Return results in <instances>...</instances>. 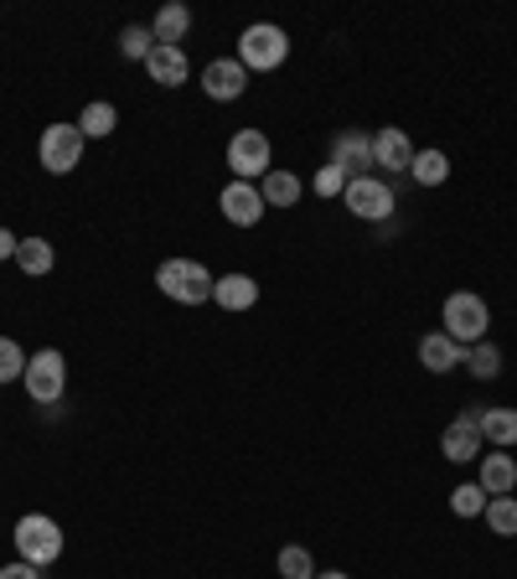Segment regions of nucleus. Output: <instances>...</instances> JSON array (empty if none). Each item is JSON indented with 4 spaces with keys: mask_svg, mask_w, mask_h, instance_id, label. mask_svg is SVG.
Instances as JSON below:
<instances>
[{
    "mask_svg": "<svg viewBox=\"0 0 517 579\" xmlns=\"http://www.w3.org/2000/svg\"><path fill=\"white\" fill-rule=\"evenodd\" d=\"M440 456H445V461H456V466L481 461V456H487L481 425H476V419H466V415H460L456 425H445V435H440Z\"/></svg>",
    "mask_w": 517,
    "mask_h": 579,
    "instance_id": "nucleus-11",
    "label": "nucleus"
},
{
    "mask_svg": "<svg viewBox=\"0 0 517 579\" xmlns=\"http://www.w3.org/2000/svg\"><path fill=\"white\" fill-rule=\"evenodd\" d=\"M21 383H27V393H31L37 403L58 409L62 388H68V357H62L58 347H42L37 357H27V372H21Z\"/></svg>",
    "mask_w": 517,
    "mask_h": 579,
    "instance_id": "nucleus-4",
    "label": "nucleus"
},
{
    "mask_svg": "<svg viewBox=\"0 0 517 579\" xmlns=\"http://www.w3.org/2000/svg\"><path fill=\"white\" fill-rule=\"evenodd\" d=\"M16 553H21V559H27V565H52V559H58L62 553V528L52 518H47V512H27V518L16 522Z\"/></svg>",
    "mask_w": 517,
    "mask_h": 579,
    "instance_id": "nucleus-5",
    "label": "nucleus"
},
{
    "mask_svg": "<svg viewBox=\"0 0 517 579\" xmlns=\"http://www.w3.org/2000/svg\"><path fill=\"white\" fill-rule=\"evenodd\" d=\"M119 52L130 62H146L150 52H156V37H150V27H125L119 31Z\"/></svg>",
    "mask_w": 517,
    "mask_h": 579,
    "instance_id": "nucleus-27",
    "label": "nucleus"
},
{
    "mask_svg": "<svg viewBox=\"0 0 517 579\" xmlns=\"http://www.w3.org/2000/svg\"><path fill=\"white\" fill-rule=\"evenodd\" d=\"M21 372H27V352H21L11 337H0V383H11Z\"/></svg>",
    "mask_w": 517,
    "mask_h": 579,
    "instance_id": "nucleus-30",
    "label": "nucleus"
},
{
    "mask_svg": "<svg viewBox=\"0 0 517 579\" xmlns=\"http://www.w3.org/2000/svg\"><path fill=\"white\" fill-rule=\"evenodd\" d=\"M212 300H218L222 311H253L259 306V284H253V274H218Z\"/></svg>",
    "mask_w": 517,
    "mask_h": 579,
    "instance_id": "nucleus-17",
    "label": "nucleus"
},
{
    "mask_svg": "<svg viewBox=\"0 0 517 579\" xmlns=\"http://www.w3.org/2000/svg\"><path fill=\"white\" fill-rule=\"evenodd\" d=\"M481 518H487V528L497 538H517V497H491Z\"/></svg>",
    "mask_w": 517,
    "mask_h": 579,
    "instance_id": "nucleus-25",
    "label": "nucleus"
},
{
    "mask_svg": "<svg viewBox=\"0 0 517 579\" xmlns=\"http://www.w3.org/2000/svg\"><path fill=\"white\" fill-rule=\"evenodd\" d=\"M202 89L207 99H218V104H233V99H243V89H249V68L238 58H218L202 68Z\"/></svg>",
    "mask_w": 517,
    "mask_h": 579,
    "instance_id": "nucleus-9",
    "label": "nucleus"
},
{
    "mask_svg": "<svg viewBox=\"0 0 517 579\" xmlns=\"http://www.w3.org/2000/svg\"><path fill=\"white\" fill-rule=\"evenodd\" d=\"M228 171L233 181H265L275 166H269V134L265 130H238L228 140Z\"/></svg>",
    "mask_w": 517,
    "mask_h": 579,
    "instance_id": "nucleus-6",
    "label": "nucleus"
},
{
    "mask_svg": "<svg viewBox=\"0 0 517 579\" xmlns=\"http://www.w3.org/2000/svg\"><path fill=\"white\" fill-rule=\"evenodd\" d=\"M16 264H21V274H52V264H58V249L47 243V238H21V249H16Z\"/></svg>",
    "mask_w": 517,
    "mask_h": 579,
    "instance_id": "nucleus-21",
    "label": "nucleus"
},
{
    "mask_svg": "<svg viewBox=\"0 0 517 579\" xmlns=\"http://www.w3.org/2000/svg\"><path fill=\"white\" fill-rule=\"evenodd\" d=\"M300 177H290V171H269L265 181H259V197H265V208H296L300 202Z\"/></svg>",
    "mask_w": 517,
    "mask_h": 579,
    "instance_id": "nucleus-20",
    "label": "nucleus"
},
{
    "mask_svg": "<svg viewBox=\"0 0 517 579\" xmlns=\"http://www.w3.org/2000/svg\"><path fill=\"white\" fill-rule=\"evenodd\" d=\"M476 487L487 491V497H513L517 461L507 456V450H491V456H481V476H476Z\"/></svg>",
    "mask_w": 517,
    "mask_h": 579,
    "instance_id": "nucleus-16",
    "label": "nucleus"
},
{
    "mask_svg": "<svg viewBox=\"0 0 517 579\" xmlns=\"http://www.w3.org/2000/svg\"><path fill=\"white\" fill-rule=\"evenodd\" d=\"M445 337H456L460 347H476V342H487V327H491V311H487V300L476 296V290H456V296L445 300Z\"/></svg>",
    "mask_w": 517,
    "mask_h": 579,
    "instance_id": "nucleus-3",
    "label": "nucleus"
},
{
    "mask_svg": "<svg viewBox=\"0 0 517 579\" xmlns=\"http://www.w3.org/2000/svg\"><path fill=\"white\" fill-rule=\"evenodd\" d=\"M372 161L384 166V171H409L414 166V140L399 130V124H388V130L372 134Z\"/></svg>",
    "mask_w": 517,
    "mask_h": 579,
    "instance_id": "nucleus-13",
    "label": "nucleus"
},
{
    "mask_svg": "<svg viewBox=\"0 0 517 579\" xmlns=\"http://www.w3.org/2000/svg\"><path fill=\"white\" fill-rule=\"evenodd\" d=\"M146 73H150V83H161V89H181L192 68H187V52H181V47H161V42H156V52L146 58Z\"/></svg>",
    "mask_w": 517,
    "mask_h": 579,
    "instance_id": "nucleus-15",
    "label": "nucleus"
},
{
    "mask_svg": "<svg viewBox=\"0 0 517 579\" xmlns=\"http://www.w3.org/2000/svg\"><path fill=\"white\" fill-rule=\"evenodd\" d=\"M285 58H290V37L275 21H253V27L238 31V62L249 73H275Z\"/></svg>",
    "mask_w": 517,
    "mask_h": 579,
    "instance_id": "nucleus-2",
    "label": "nucleus"
},
{
    "mask_svg": "<svg viewBox=\"0 0 517 579\" xmlns=\"http://www.w3.org/2000/svg\"><path fill=\"white\" fill-rule=\"evenodd\" d=\"M16 249H21V238L11 228H0V259H16Z\"/></svg>",
    "mask_w": 517,
    "mask_h": 579,
    "instance_id": "nucleus-32",
    "label": "nucleus"
},
{
    "mask_svg": "<svg viewBox=\"0 0 517 579\" xmlns=\"http://www.w3.org/2000/svg\"><path fill=\"white\" fill-rule=\"evenodd\" d=\"M0 579H42V569L27 565V559H16V565H0Z\"/></svg>",
    "mask_w": 517,
    "mask_h": 579,
    "instance_id": "nucleus-31",
    "label": "nucleus"
},
{
    "mask_svg": "<svg viewBox=\"0 0 517 579\" xmlns=\"http://www.w3.org/2000/svg\"><path fill=\"white\" fill-rule=\"evenodd\" d=\"M119 124V109L109 104V99H93L83 114H78V130H83V140H103V134H115Z\"/></svg>",
    "mask_w": 517,
    "mask_h": 579,
    "instance_id": "nucleus-22",
    "label": "nucleus"
},
{
    "mask_svg": "<svg viewBox=\"0 0 517 579\" xmlns=\"http://www.w3.org/2000/svg\"><path fill=\"white\" fill-rule=\"evenodd\" d=\"M347 171H341V166H321V171H316V181H310V192L316 197H341L347 192Z\"/></svg>",
    "mask_w": 517,
    "mask_h": 579,
    "instance_id": "nucleus-29",
    "label": "nucleus"
},
{
    "mask_svg": "<svg viewBox=\"0 0 517 579\" xmlns=\"http://www.w3.org/2000/svg\"><path fill=\"white\" fill-rule=\"evenodd\" d=\"M212 274H207V264H197V259H166L161 269H156V290L161 296H171L177 306H207L212 300Z\"/></svg>",
    "mask_w": 517,
    "mask_h": 579,
    "instance_id": "nucleus-1",
    "label": "nucleus"
},
{
    "mask_svg": "<svg viewBox=\"0 0 517 579\" xmlns=\"http://www.w3.org/2000/svg\"><path fill=\"white\" fill-rule=\"evenodd\" d=\"M187 31H192V11H187V6H161L156 21H150V37H156L161 47H181Z\"/></svg>",
    "mask_w": 517,
    "mask_h": 579,
    "instance_id": "nucleus-19",
    "label": "nucleus"
},
{
    "mask_svg": "<svg viewBox=\"0 0 517 579\" xmlns=\"http://www.w3.org/2000/svg\"><path fill=\"white\" fill-rule=\"evenodd\" d=\"M341 208L352 212V218L384 223L388 212H394V187H388L384 177H352L347 181V192H341Z\"/></svg>",
    "mask_w": 517,
    "mask_h": 579,
    "instance_id": "nucleus-7",
    "label": "nucleus"
},
{
    "mask_svg": "<svg viewBox=\"0 0 517 579\" xmlns=\"http://www.w3.org/2000/svg\"><path fill=\"white\" fill-rule=\"evenodd\" d=\"M218 208L233 228H253L259 218H265V197H259L253 181H228V187L218 192Z\"/></svg>",
    "mask_w": 517,
    "mask_h": 579,
    "instance_id": "nucleus-10",
    "label": "nucleus"
},
{
    "mask_svg": "<svg viewBox=\"0 0 517 579\" xmlns=\"http://www.w3.org/2000/svg\"><path fill=\"white\" fill-rule=\"evenodd\" d=\"M331 166H341L347 177H372V134H362V130H347L337 140V150H331Z\"/></svg>",
    "mask_w": 517,
    "mask_h": 579,
    "instance_id": "nucleus-12",
    "label": "nucleus"
},
{
    "mask_svg": "<svg viewBox=\"0 0 517 579\" xmlns=\"http://www.w3.org/2000/svg\"><path fill=\"white\" fill-rule=\"evenodd\" d=\"M280 579H316V559H310L300 543L280 549Z\"/></svg>",
    "mask_w": 517,
    "mask_h": 579,
    "instance_id": "nucleus-28",
    "label": "nucleus"
},
{
    "mask_svg": "<svg viewBox=\"0 0 517 579\" xmlns=\"http://www.w3.org/2000/svg\"><path fill=\"white\" fill-rule=\"evenodd\" d=\"M316 579H347V575H341V569H331V575H316Z\"/></svg>",
    "mask_w": 517,
    "mask_h": 579,
    "instance_id": "nucleus-33",
    "label": "nucleus"
},
{
    "mask_svg": "<svg viewBox=\"0 0 517 579\" xmlns=\"http://www.w3.org/2000/svg\"><path fill=\"white\" fill-rule=\"evenodd\" d=\"M481 440L497 450H513L517 446V409H481Z\"/></svg>",
    "mask_w": 517,
    "mask_h": 579,
    "instance_id": "nucleus-18",
    "label": "nucleus"
},
{
    "mask_svg": "<svg viewBox=\"0 0 517 579\" xmlns=\"http://www.w3.org/2000/svg\"><path fill=\"white\" fill-rule=\"evenodd\" d=\"M487 491L476 487V481H466V487H456L450 491V512H456V518H481V512H487Z\"/></svg>",
    "mask_w": 517,
    "mask_h": 579,
    "instance_id": "nucleus-26",
    "label": "nucleus"
},
{
    "mask_svg": "<svg viewBox=\"0 0 517 579\" xmlns=\"http://www.w3.org/2000/svg\"><path fill=\"white\" fill-rule=\"evenodd\" d=\"M37 156H42V166L52 177H68V171L83 161V130H78V124H52V130L42 134V146H37Z\"/></svg>",
    "mask_w": 517,
    "mask_h": 579,
    "instance_id": "nucleus-8",
    "label": "nucleus"
},
{
    "mask_svg": "<svg viewBox=\"0 0 517 579\" xmlns=\"http://www.w3.org/2000/svg\"><path fill=\"white\" fill-rule=\"evenodd\" d=\"M409 177L419 181V187H440V181L450 177V156H445V150H414Z\"/></svg>",
    "mask_w": 517,
    "mask_h": 579,
    "instance_id": "nucleus-23",
    "label": "nucleus"
},
{
    "mask_svg": "<svg viewBox=\"0 0 517 579\" xmlns=\"http://www.w3.org/2000/svg\"><path fill=\"white\" fill-rule=\"evenodd\" d=\"M466 372H471V378H481V383H491V378L503 372V352H497L491 342L466 347Z\"/></svg>",
    "mask_w": 517,
    "mask_h": 579,
    "instance_id": "nucleus-24",
    "label": "nucleus"
},
{
    "mask_svg": "<svg viewBox=\"0 0 517 579\" xmlns=\"http://www.w3.org/2000/svg\"><path fill=\"white\" fill-rule=\"evenodd\" d=\"M419 362H425V372H456L460 362H466V347H460L456 337H445V331H425Z\"/></svg>",
    "mask_w": 517,
    "mask_h": 579,
    "instance_id": "nucleus-14",
    "label": "nucleus"
}]
</instances>
